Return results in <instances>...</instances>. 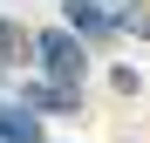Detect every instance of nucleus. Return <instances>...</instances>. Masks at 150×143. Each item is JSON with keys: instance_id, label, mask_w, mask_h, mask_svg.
<instances>
[{"instance_id": "nucleus-1", "label": "nucleus", "mask_w": 150, "mask_h": 143, "mask_svg": "<svg viewBox=\"0 0 150 143\" xmlns=\"http://www.w3.org/2000/svg\"><path fill=\"white\" fill-rule=\"evenodd\" d=\"M62 7H68V27L82 34V41H109L116 27L150 34V14L137 7V0H62Z\"/></svg>"}, {"instance_id": "nucleus-2", "label": "nucleus", "mask_w": 150, "mask_h": 143, "mask_svg": "<svg viewBox=\"0 0 150 143\" xmlns=\"http://www.w3.org/2000/svg\"><path fill=\"white\" fill-rule=\"evenodd\" d=\"M34 61H41L48 82L82 89V75H89V41L75 34V27H41V34H34Z\"/></svg>"}, {"instance_id": "nucleus-3", "label": "nucleus", "mask_w": 150, "mask_h": 143, "mask_svg": "<svg viewBox=\"0 0 150 143\" xmlns=\"http://www.w3.org/2000/svg\"><path fill=\"white\" fill-rule=\"evenodd\" d=\"M21 102H28L34 116H82V89L48 82V75H28V82H21Z\"/></svg>"}, {"instance_id": "nucleus-4", "label": "nucleus", "mask_w": 150, "mask_h": 143, "mask_svg": "<svg viewBox=\"0 0 150 143\" xmlns=\"http://www.w3.org/2000/svg\"><path fill=\"white\" fill-rule=\"evenodd\" d=\"M0 143H41V116L21 102V95L0 102Z\"/></svg>"}, {"instance_id": "nucleus-5", "label": "nucleus", "mask_w": 150, "mask_h": 143, "mask_svg": "<svg viewBox=\"0 0 150 143\" xmlns=\"http://www.w3.org/2000/svg\"><path fill=\"white\" fill-rule=\"evenodd\" d=\"M34 55V34L21 27V20H0V68H14V61H28Z\"/></svg>"}]
</instances>
